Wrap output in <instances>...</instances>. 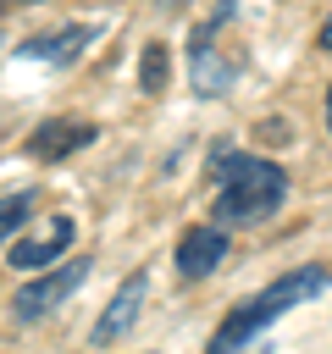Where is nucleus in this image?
Returning <instances> with one entry per match:
<instances>
[{"instance_id": "nucleus-1", "label": "nucleus", "mask_w": 332, "mask_h": 354, "mask_svg": "<svg viewBox=\"0 0 332 354\" xmlns=\"http://www.w3.org/2000/svg\"><path fill=\"white\" fill-rule=\"evenodd\" d=\"M216 221L221 227H260L282 199H288V177L282 166L260 160V155H238V149H216Z\"/></svg>"}, {"instance_id": "nucleus-2", "label": "nucleus", "mask_w": 332, "mask_h": 354, "mask_svg": "<svg viewBox=\"0 0 332 354\" xmlns=\"http://www.w3.org/2000/svg\"><path fill=\"white\" fill-rule=\"evenodd\" d=\"M332 282V266H299V271H288V277H277L266 293H255V299H243L221 326H216V337H210V348L205 354H243V343H255L277 315H288L293 304H304V299H315L321 288Z\"/></svg>"}, {"instance_id": "nucleus-3", "label": "nucleus", "mask_w": 332, "mask_h": 354, "mask_svg": "<svg viewBox=\"0 0 332 354\" xmlns=\"http://www.w3.org/2000/svg\"><path fill=\"white\" fill-rule=\"evenodd\" d=\"M238 17V6L232 0H221L194 33H188V77H194V88L205 94V100H216V94H227L232 83H238V66H243V55H221V28Z\"/></svg>"}, {"instance_id": "nucleus-4", "label": "nucleus", "mask_w": 332, "mask_h": 354, "mask_svg": "<svg viewBox=\"0 0 332 354\" xmlns=\"http://www.w3.org/2000/svg\"><path fill=\"white\" fill-rule=\"evenodd\" d=\"M83 277H89V266H55V271H44L39 282H28V288L11 299V310H17L22 321H39V315H50V310H55Z\"/></svg>"}, {"instance_id": "nucleus-5", "label": "nucleus", "mask_w": 332, "mask_h": 354, "mask_svg": "<svg viewBox=\"0 0 332 354\" xmlns=\"http://www.w3.org/2000/svg\"><path fill=\"white\" fill-rule=\"evenodd\" d=\"M144 293H149V277H144V271H133V277H127V282H122V288L111 293L105 315L94 321V332H89V337H94V348L116 343V337H122V332H127V326L138 321V310H144Z\"/></svg>"}, {"instance_id": "nucleus-6", "label": "nucleus", "mask_w": 332, "mask_h": 354, "mask_svg": "<svg viewBox=\"0 0 332 354\" xmlns=\"http://www.w3.org/2000/svg\"><path fill=\"white\" fill-rule=\"evenodd\" d=\"M221 260H227V227H188V232H183V243H177V271H183L188 282L210 277Z\"/></svg>"}, {"instance_id": "nucleus-7", "label": "nucleus", "mask_w": 332, "mask_h": 354, "mask_svg": "<svg viewBox=\"0 0 332 354\" xmlns=\"http://www.w3.org/2000/svg\"><path fill=\"white\" fill-rule=\"evenodd\" d=\"M89 144H94V122H44L28 138V155L33 160H66V155H77Z\"/></svg>"}, {"instance_id": "nucleus-8", "label": "nucleus", "mask_w": 332, "mask_h": 354, "mask_svg": "<svg viewBox=\"0 0 332 354\" xmlns=\"http://www.w3.org/2000/svg\"><path fill=\"white\" fill-rule=\"evenodd\" d=\"M72 238H77V227H72V216H55V221H50V232H39V238H22V243L11 249V266H17V271H39V266H50V260H61Z\"/></svg>"}, {"instance_id": "nucleus-9", "label": "nucleus", "mask_w": 332, "mask_h": 354, "mask_svg": "<svg viewBox=\"0 0 332 354\" xmlns=\"http://www.w3.org/2000/svg\"><path fill=\"white\" fill-rule=\"evenodd\" d=\"M94 39V28H61V33H50V39H28L17 55L22 61H50V66H66V61H77L83 55V44Z\"/></svg>"}, {"instance_id": "nucleus-10", "label": "nucleus", "mask_w": 332, "mask_h": 354, "mask_svg": "<svg viewBox=\"0 0 332 354\" xmlns=\"http://www.w3.org/2000/svg\"><path fill=\"white\" fill-rule=\"evenodd\" d=\"M138 83H144V94H160V88H166V44H144Z\"/></svg>"}, {"instance_id": "nucleus-11", "label": "nucleus", "mask_w": 332, "mask_h": 354, "mask_svg": "<svg viewBox=\"0 0 332 354\" xmlns=\"http://www.w3.org/2000/svg\"><path fill=\"white\" fill-rule=\"evenodd\" d=\"M28 210H33V194H11V199H0V238H11V232L28 221Z\"/></svg>"}, {"instance_id": "nucleus-12", "label": "nucleus", "mask_w": 332, "mask_h": 354, "mask_svg": "<svg viewBox=\"0 0 332 354\" xmlns=\"http://www.w3.org/2000/svg\"><path fill=\"white\" fill-rule=\"evenodd\" d=\"M321 50H332V17L321 22Z\"/></svg>"}, {"instance_id": "nucleus-13", "label": "nucleus", "mask_w": 332, "mask_h": 354, "mask_svg": "<svg viewBox=\"0 0 332 354\" xmlns=\"http://www.w3.org/2000/svg\"><path fill=\"white\" fill-rule=\"evenodd\" d=\"M155 6H160V11H177V6H188V0H155Z\"/></svg>"}, {"instance_id": "nucleus-14", "label": "nucleus", "mask_w": 332, "mask_h": 354, "mask_svg": "<svg viewBox=\"0 0 332 354\" xmlns=\"http://www.w3.org/2000/svg\"><path fill=\"white\" fill-rule=\"evenodd\" d=\"M326 122H332V94H326Z\"/></svg>"}, {"instance_id": "nucleus-15", "label": "nucleus", "mask_w": 332, "mask_h": 354, "mask_svg": "<svg viewBox=\"0 0 332 354\" xmlns=\"http://www.w3.org/2000/svg\"><path fill=\"white\" fill-rule=\"evenodd\" d=\"M0 6H22V0H0Z\"/></svg>"}]
</instances>
